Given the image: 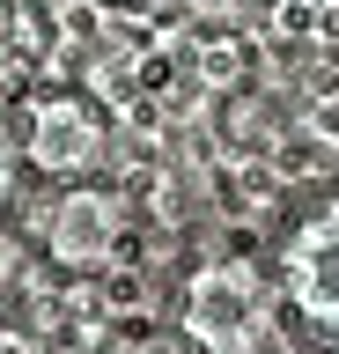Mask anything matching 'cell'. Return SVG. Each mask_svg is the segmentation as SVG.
Instances as JSON below:
<instances>
[{"mask_svg":"<svg viewBox=\"0 0 339 354\" xmlns=\"http://www.w3.org/2000/svg\"><path fill=\"white\" fill-rule=\"evenodd\" d=\"M177 317L200 354H266L280 332V281L251 259H206L184 281Z\"/></svg>","mask_w":339,"mask_h":354,"instance_id":"6da1fadb","label":"cell"},{"mask_svg":"<svg viewBox=\"0 0 339 354\" xmlns=\"http://www.w3.org/2000/svg\"><path fill=\"white\" fill-rule=\"evenodd\" d=\"M126 199L111 185H59L45 199V214H37V243H45L52 266H67V273H104V266L126 251Z\"/></svg>","mask_w":339,"mask_h":354,"instance_id":"7a4b0ae2","label":"cell"},{"mask_svg":"<svg viewBox=\"0 0 339 354\" xmlns=\"http://www.w3.org/2000/svg\"><path fill=\"white\" fill-rule=\"evenodd\" d=\"M273 281H280V303H288L302 325L339 339V199L332 207H310V214L280 236Z\"/></svg>","mask_w":339,"mask_h":354,"instance_id":"3957f363","label":"cell"},{"mask_svg":"<svg viewBox=\"0 0 339 354\" xmlns=\"http://www.w3.org/2000/svg\"><path fill=\"white\" fill-rule=\"evenodd\" d=\"M23 162L37 177H59V185H89V170L104 162V118H96L81 96H37L23 111Z\"/></svg>","mask_w":339,"mask_h":354,"instance_id":"277c9868","label":"cell"},{"mask_svg":"<svg viewBox=\"0 0 339 354\" xmlns=\"http://www.w3.org/2000/svg\"><path fill=\"white\" fill-rule=\"evenodd\" d=\"M15 281H23V243L0 229V295H15Z\"/></svg>","mask_w":339,"mask_h":354,"instance_id":"5b68a950","label":"cell"},{"mask_svg":"<svg viewBox=\"0 0 339 354\" xmlns=\"http://www.w3.org/2000/svg\"><path fill=\"white\" fill-rule=\"evenodd\" d=\"M15 162H23V148H15V133L0 126V207H8V192H15Z\"/></svg>","mask_w":339,"mask_h":354,"instance_id":"8992f818","label":"cell"},{"mask_svg":"<svg viewBox=\"0 0 339 354\" xmlns=\"http://www.w3.org/2000/svg\"><path fill=\"white\" fill-rule=\"evenodd\" d=\"M0 354H23V339H0Z\"/></svg>","mask_w":339,"mask_h":354,"instance_id":"52a82bcc","label":"cell"}]
</instances>
